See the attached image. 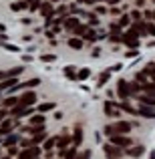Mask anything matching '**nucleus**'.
<instances>
[{"label": "nucleus", "instance_id": "nucleus-1", "mask_svg": "<svg viewBox=\"0 0 155 159\" xmlns=\"http://www.w3.org/2000/svg\"><path fill=\"white\" fill-rule=\"evenodd\" d=\"M133 127H137V125H133V123H127V121H117L115 125H111V129H113V135H125V133H129Z\"/></svg>", "mask_w": 155, "mask_h": 159}, {"label": "nucleus", "instance_id": "nucleus-2", "mask_svg": "<svg viewBox=\"0 0 155 159\" xmlns=\"http://www.w3.org/2000/svg\"><path fill=\"white\" fill-rule=\"evenodd\" d=\"M133 141L129 139L127 135H111V145H115V147H129Z\"/></svg>", "mask_w": 155, "mask_h": 159}, {"label": "nucleus", "instance_id": "nucleus-3", "mask_svg": "<svg viewBox=\"0 0 155 159\" xmlns=\"http://www.w3.org/2000/svg\"><path fill=\"white\" fill-rule=\"evenodd\" d=\"M32 103H36V93L28 91V93L20 95V99H18V105H20V107H30Z\"/></svg>", "mask_w": 155, "mask_h": 159}, {"label": "nucleus", "instance_id": "nucleus-4", "mask_svg": "<svg viewBox=\"0 0 155 159\" xmlns=\"http://www.w3.org/2000/svg\"><path fill=\"white\" fill-rule=\"evenodd\" d=\"M103 149H105V155H107V159H119L121 157V149L115 147V145H111V143H107Z\"/></svg>", "mask_w": 155, "mask_h": 159}, {"label": "nucleus", "instance_id": "nucleus-5", "mask_svg": "<svg viewBox=\"0 0 155 159\" xmlns=\"http://www.w3.org/2000/svg\"><path fill=\"white\" fill-rule=\"evenodd\" d=\"M39 153H40L39 147H28V149H24V151H20L18 159H34V157H39Z\"/></svg>", "mask_w": 155, "mask_h": 159}, {"label": "nucleus", "instance_id": "nucleus-6", "mask_svg": "<svg viewBox=\"0 0 155 159\" xmlns=\"http://www.w3.org/2000/svg\"><path fill=\"white\" fill-rule=\"evenodd\" d=\"M119 97L123 99V101H127L129 97H131V91H129V85L125 81H119Z\"/></svg>", "mask_w": 155, "mask_h": 159}, {"label": "nucleus", "instance_id": "nucleus-7", "mask_svg": "<svg viewBox=\"0 0 155 159\" xmlns=\"http://www.w3.org/2000/svg\"><path fill=\"white\" fill-rule=\"evenodd\" d=\"M137 113H139L141 117H147V119H153V117H155V107L141 105V107H139V111H137Z\"/></svg>", "mask_w": 155, "mask_h": 159}, {"label": "nucleus", "instance_id": "nucleus-8", "mask_svg": "<svg viewBox=\"0 0 155 159\" xmlns=\"http://www.w3.org/2000/svg\"><path fill=\"white\" fill-rule=\"evenodd\" d=\"M73 145L75 147H79V145L83 143V127H75V133H73Z\"/></svg>", "mask_w": 155, "mask_h": 159}, {"label": "nucleus", "instance_id": "nucleus-9", "mask_svg": "<svg viewBox=\"0 0 155 159\" xmlns=\"http://www.w3.org/2000/svg\"><path fill=\"white\" fill-rule=\"evenodd\" d=\"M143 151H145L143 145H135V147H129V149H127V153H129L131 157H141V155H143Z\"/></svg>", "mask_w": 155, "mask_h": 159}, {"label": "nucleus", "instance_id": "nucleus-10", "mask_svg": "<svg viewBox=\"0 0 155 159\" xmlns=\"http://www.w3.org/2000/svg\"><path fill=\"white\" fill-rule=\"evenodd\" d=\"M105 113H107V115H119V107H117L115 103L107 101L105 103Z\"/></svg>", "mask_w": 155, "mask_h": 159}, {"label": "nucleus", "instance_id": "nucleus-11", "mask_svg": "<svg viewBox=\"0 0 155 159\" xmlns=\"http://www.w3.org/2000/svg\"><path fill=\"white\" fill-rule=\"evenodd\" d=\"M14 85H16V79H14V77H8L6 81L0 83V91H4V89H12Z\"/></svg>", "mask_w": 155, "mask_h": 159}, {"label": "nucleus", "instance_id": "nucleus-12", "mask_svg": "<svg viewBox=\"0 0 155 159\" xmlns=\"http://www.w3.org/2000/svg\"><path fill=\"white\" fill-rule=\"evenodd\" d=\"M141 105H147V107H155V97H149V95H141L139 97Z\"/></svg>", "mask_w": 155, "mask_h": 159}, {"label": "nucleus", "instance_id": "nucleus-13", "mask_svg": "<svg viewBox=\"0 0 155 159\" xmlns=\"http://www.w3.org/2000/svg\"><path fill=\"white\" fill-rule=\"evenodd\" d=\"M58 149H61V153L62 151H65V149H66V145H69L71 143V137H66V135H62V137H58Z\"/></svg>", "mask_w": 155, "mask_h": 159}, {"label": "nucleus", "instance_id": "nucleus-14", "mask_svg": "<svg viewBox=\"0 0 155 159\" xmlns=\"http://www.w3.org/2000/svg\"><path fill=\"white\" fill-rule=\"evenodd\" d=\"M10 131H12V123L10 121H4V123L0 125V135H8Z\"/></svg>", "mask_w": 155, "mask_h": 159}, {"label": "nucleus", "instance_id": "nucleus-15", "mask_svg": "<svg viewBox=\"0 0 155 159\" xmlns=\"http://www.w3.org/2000/svg\"><path fill=\"white\" fill-rule=\"evenodd\" d=\"M69 47L75 48V51H81V48H83V40L81 39H71L69 40Z\"/></svg>", "mask_w": 155, "mask_h": 159}, {"label": "nucleus", "instance_id": "nucleus-16", "mask_svg": "<svg viewBox=\"0 0 155 159\" xmlns=\"http://www.w3.org/2000/svg\"><path fill=\"white\" fill-rule=\"evenodd\" d=\"M39 83H40V79H30V81H26V83H22V85L14 87V89H22V87H36Z\"/></svg>", "mask_w": 155, "mask_h": 159}, {"label": "nucleus", "instance_id": "nucleus-17", "mask_svg": "<svg viewBox=\"0 0 155 159\" xmlns=\"http://www.w3.org/2000/svg\"><path fill=\"white\" fill-rule=\"evenodd\" d=\"M22 73V66H14V69H10L8 73H4V77H16V75Z\"/></svg>", "mask_w": 155, "mask_h": 159}, {"label": "nucleus", "instance_id": "nucleus-18", "mask_svg": "<svg viewBox=\"0 0 155 159\" xmlns=\"http://www.w3.org/2000/svg\"><path fill=\"white\" fill-rule=\"evenodd\" d=\"M51 109H54V103H43V105H39V109H36V111L47 113V111H51Z\"/></svg>", "mask_w": 155, "mask_h": 159}, {"label": "nucleus", "instance_id": "nucleus-19", "mask_svg": "<svg viewBox=\"0 0 155 159\" xmlns=\"http://www.w3.org/2000/svg\"><path fill=\"white\" fill-rule=\"evenodd\" d=\"M16 141H18V137H16V135H10V137H6V139H4V145H6V147H12Z\"/></svg>", "mask_w": 155, "mask_h": 159}, {"label": "nucleus", "instance_id": "nucleus-20", "mask_svg": "<svg viewBox=\"0 0 155 159\" xmlns=\"http://www.w3.org/2000/svg\"><path fill=\"white\" fill-rule=\"evenodd\" d=\"M30 123H32V125H44V117H43V115H34V117L30 119Z\"/></svg>", "mask_w": 155, "mask_h": 159}, {"label": "nucleus", "instance_id": "nucleus-21", "mask_svg": "<svg viewBox=\"0 0 155 159\" xmlns=\"http://www.w3.org/2000/svg\"><path fill=\"white\" fill-rule=\"evenodd\" d=\"M62 155H65V159H75L77 157V149H69V151H62Z\"/></svg>", "mask_w": 155, "mask_h": 159}, {"label": "nucleus", "instance_id": "nucleus-22", "mask_svg": "<svg viewBox=\"0 0 155 159\" xmlns=\"http://www.w3.org/2000/svg\"><path fill=\"white\" fill-rule=\"evenodd\" d=\"M16 103H18V99H16V97H8L6 101H4V107H10V109H12Z\"/></svg>", "mask_w": 155, "mask_h": 159}, {"label": "nucleus", "instance_id": "nucleus-23", "mask_svg": "<svg viewBox=\"0 0 155 159\" xmlns=\"http://www.w3.org/2000/svg\"><path fill=\"white\" fill-rule=\"evenodd\" d=\"M40 12H43L44 16H48L52 12V6H51V4H43V6H40Z\"/></svg>", "mask_w": 155, "mask_h": 159}, {"label": "nucleus", "instance_id": "nucleus-24", "mask_svg": "<svg viewBox=\"0 0 155 159\" xmlns=\"http://www.w3.org/2000/svg\"><path fill=\"white\" fill-rule=\"evenodd\" d=\"M145 32H147V34H155V24L153 22H147V24H145Z\"/></svg>", "mask_w": 155, "mask_h": 159}, {"label": "nucleus", "instance_id": "nucleus-25", "mask_svg": "<svg viewBox=\"0 0 155 159\" xmlns=\"http://www.w3.org/2000/svg\"><path fill=\"white\" fill-rule=\"evenodd\" d=\"M43 139H47V137H44V133H36V135H34V139L30 141V145H32V143H34V145H36V143H40Z\"/></svg>", "mask_w": 155, "mask_h": 159}, {"label": "nucleus", "instance_id": "nucleus-26", "mask_svg": "<svg viewBox=\"0 0 155 159\" xmlns=\"http://www.w3.org/2000/svg\"><path fill=\"white\" fill-rule=\"evenodd\" d=\"M65 26H66V28H77V26H79V22H77L75 18H69V20L65 22Z\"/></svg>", "mask_w": 155, "mask_h": 159}, {"label": "nucleus", "instance_id": "nucleus-27", "mask_svg": "<svg viewBox=\"0 0 155 159\" xmlns=\"http://www.w3.org/2000/svg\"><path fill=\"white\" fill-rule=\"evenodd\" d=\"M54 141H57L54 137H47V141H44V149H51L52 145H54Z\"/></svg>", "mask_w": 155, "mask_h": 159}, {"label": "nucleus", "instance_id": "nucleus-28", "mask_svg": "<svg viewBox=\"0 0 155 159\" xmlns=\"http://www.w3.org/2000/svg\"><path fill=\"white\" fill-rule=\"evenodd\" d=\"M87 30H89V28H87V26H81V24H79V26H77V28H75V32H77V34H81V36H83V34H85V32H87Z\"/></svg>", "mask_w": 155, "mask_h": 159}, {"label": "nucleus", "instance_id": "nucleus-29", "mask_svg": "<svg viewBox=\"0 0 155 159\" xmlns=\"http://www.w3.org/2000/svg\"><path fill=\"white\" fill-rule=\"evenodd\" d=\"M65 73H66V77H69V79L77 81V75H75V70H73V69H65Z\"/></svg>", "mask_w": 155, "mask_h": 159}, {"label": "nucleus", "instance_id": "nucleus-30", "mask_svg": "<svg viewBox=\"0 0 155 159\" xmlns=\"http://www.w3.org/2000/svg\"><path fill=\"white\" fill-rule=\"evenodd\" d=\"M139 89H141V87L137 85V83H131V85H129V91H131V95H133V93H137Z\"/></svg>", "mask_w": 155, "mask_h": 159}, {"label": "nucleus", "instance_id": "nucleus-31", "mask_svg": "<svg viewBox=\"0 0 155 159\" xmlns=\"http://www.w3.org/2000/svg\"><path fill=\"white\" fill-rule=\"evenodd\" d=\"M89 75H91V73H89V69H85V70H81V73L77 75V79H87Z\"/></svg>", "mask_w": 155, "mask_h": 159}, {"label": "nucleus", "instance_id": "nucleus-32", "mask_svg": "<svg viewBox=\"0 0 155 159\" xmlns=\"http://www.w3.org/2000/svg\"><path fill=\"white\" fill-rule=\"evenodd\" d=\"M89 157H91V151H89V149H87L85 153H81V155H77L75 159H89Z\"/></svg>", "mask_w": 155, "mask_h": 159}, {"label": "nucleus", "instance_id": "nucleus-33", "mask_svg": "<svg viewBox=\"0 0 155 159\" xmlns=\"http://www.w3.org/2000/svg\"><path fill=\"white\" fill-rule=\"evenodd\" d=\"M40 58H43V61H47V62L54 61V57H52V54H43V57H40Z\"/></svg>", "mask_w": 155, "mask_h": 159}, {"label": "nucleus", "instance_id": "nucleus-34", "mask_svg": "<svg viewBox=\"0 0 155 159\" xmlns=\"http://www.w3.org/2000/svg\"><path fill=\"white\" fill-rule=\"evenodd\" d=\"M107 79H109V73H105L103 77H101V81H99V87H101V85H105V83H107Z\"/></svg>", "mask_w": 155, "mask_h": 159}, {"label": "nucleus", "instance_id": "nucleus-35", "mask_svg": "<svg viewBox=\"0 0 155 159\" xmlns=\"http://www.w3.org/2000/svg\"><path fill=\"white\" fill-rule=\"evenodd\" d=\"M131 16H133V20H139L141 12H139V10H133V12H131Z\"/></svg>", "mask_w": 155, "mask_h": 159}, {"label": "nucleus", "instance_id": "nucleus-36", "mask_svg": "<svg viewBox=\"0 0 155 159\" xmlns=\"http://www.w3.org/2000/svg\"><path fill=\"white\" fill-rule=\"evenodd\" d=\"M4 48H8V51H12V52H18V48L12 47V44H4Z\"/></svg>", "mask_w": 155, "mask_h": 159}, {"label": "nucleus", "instance_id": "nucleus-37", "mask_svg": "<svg viewBox=\"0 0 155 159\" xmlns=\"http://www.w3.org/2000/svg\"><path fill=\"white\" fill-rule=\"evenodd\" d=\"M137 81H139V83H145V73H139V75H137Z\"/></svg>", "mask_w": 155, "mask_h": 159}, {"label": "nucleus", "instance_id": "nucleus-38", "mask_svg": "<svg viewBox=\"0 0 155 159\" xmlns=\"http://www.w3.org/2000/svg\"><path fill=\"white\" fill-rule=\"evenodd\" d=\"M79 2H87V4H95V2H99V0H79Z\"/></svg>", "mask_w": 155, "mask_h": 159}, {"label": "nucleus", "instance_id": "nucleus-39", "mask_svg": "<svg viewBox=\"0 0 155 159\" xmlns=\"http://www.w3.org/2000/svg\"><path fill=\"white\" fill-rule=\"evenodd\" d=\"M4 117H6V111H0V121H2Z\"/></svg>", "mask_w": 155, "mask_h": 159}, {"label": "nucleus", "instance_id": "nucleus-40", "mask_svg": "<svg viewBox=\"0 0 155 159\" xmlns=\"http://www.w3.org/2000/svg\"><path fill=\"white\" fill-rule=\"evenodd\" d=\"M107 2H109V4H115V2H119V0H107Z\"/></svg>", "mask_w": 155, "mask_h": 159}, {"label": "nucleus", "instance_id": "nucleus-41", "mask_svg": "<svg viewBox=\"0 0 155 159\" xmlns=\"http://www.w3.org/2000/svg\"><path fill=\"white\" fill-rule=\"evenodd\" d=\"M151 159H155V151H153V153H151Z\"/></svg>", "mask_w": 155, "mask_h": 159}, {"label": "nucleus", "instance_id": "nucleus-42", "mask_svg": "<svg viewBox=\"0 0 155 159\" xmlns=\"http://www.w3.org/2000/svg\"><path fill=\"white\" fill-rule=\"evenodd\" d=\"M0 79H4V73H0Z\"/></svg>", "mask_w": 155, "mask_h": 159}, {"label": "nucleus", "instance_id": "nucleus-43", "mask_svg": "<svg viewBox=\"0 0 155 159\" xmlns=\"http://www.w3.org/2000/svg\"><path fill=\"white\" fill-rule=\"evenodd\" d=\"M0 30H4V26H0Z\"/></svg>", "mask_w": 155, "mask_h": 159}, {"label": "nucleus", "instance_id": "nucleus-44", "mask_svg": "<svg viewBox=\"0 0 155 159\" xmlns=\"http://www.w3.org/2000/svg\"><path fill=\"white\" fill-rule=\"evenodd\" d=\"M2 159H8V157H2Z\"/></svg>", "mask_w": 155, "mask_h": 159}, {"label": "nucleus", "instance_id": "nucleus-45", "mask_svg": "<svg viewBox=\"0 0 155 159\" xmlns=\"http://www.w3.org/2000/svg\"><path fill=\"white\" fill-rule=\"evenodd\" d=\"M34 159H39V157H34Z\"/></svg>", "mask_w": 155, "mask_h": 159}, {"label": "nucleus", "instance_id": "nucleus-46", "mask_svg": "<svg viewBox=\"0 0 155 159\" xmlns=\"http://www.w3.org/2000/svg\"><path fill=\"white\" fill-rule=\"evenodd\" d=\"M153 79H155V77H153Z\"/></svg>", "mask_w": 155, "mask_h": 159}]
</instances>
